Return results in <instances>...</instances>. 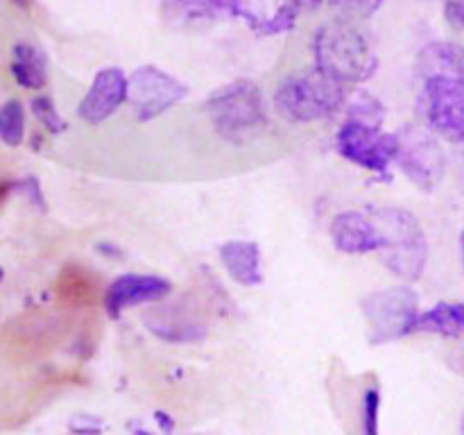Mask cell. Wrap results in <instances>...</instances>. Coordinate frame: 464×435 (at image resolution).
Segmentation results:
<instances>
[{"instance_id": "obj_14", "label": "cell", "mask_w": 464, "mask_h": 435, "mask_svg": "<svg viewBox=\"0 0 464 435\" xmlns=\"http://www.w3.org/2000/svg\"><path fill=\"white\" fill-rule=\"evenodd\" d=\"M417 72L421 80L444 77L464 84V48L449 41H435L421 48L417 57Z\"/></svg>"}, {"instance_id": "obj_29", "label": "cell", "mask_w": 464, "mask_h": 435, "mask_svg": "<svg viewBox=\"0 0 464 435\" xmlns=\"http://www.w3.org/2000/svg\"><path fill=\"white\" fill-rule=\"evenodd\" d=\"M157 421L163 426V430H166V433H170V430L175 429V424H172V417L166 415V412H157Z\"/></svg>"}, {"instance_id": "obj_2", "label": "cell", "mask_w": 464, "mask_h": 435, "mask_svg": "<svg viewBox=\"0 0 464 435\" xmlns=\"http://www.w3.org/2000/svg\"><path fill=\"white\" fill-rule=\"evenodd\" d=\"M379 236L381 261L399 279H420L429 258V243L420 220L399 207H381L367 211Z\"/></svg>"}, {"instance_id": "obj_32", "label": "cell", "mask_w": 464, "mask_h": 435, "mask_svg": "<svg viewBox=\"0 0 464 435\" xmlns=\"http://www.w3.org/2000/svg\"><path fill=\"white\" fill-rule=\"evenodd\" d=\"M460 252H462V267H464V231H462V236H460Z\"/></svg>"}, {"instance_id": "obj_23", "label": "cell", "mask_w": 464, "mask_h": 435, "mask_svg": "<svg viewBox=\"0 0 464 435\" xmlns=\"http://www.w3.org/2000/svg\"><path fill=\"white\" fill-rule=\"evenodd\" d=\"M30 107H32V113H34V118L41 122V127H44L45 131H50V134H62V131L66 130V122H63L62 113L57 111V107H54L50 95L45 93L34 95Z\"/></svg>"}, {"instance_id": "obj_11", "label": "cell", "mask_w": 464, "mask_h": 435, "mask_svg": "<svg viewBox=\"0 0 464 435\" xmlns=\"http://www.w3.org/2000/svg\"><path fill=\"white\" fill-rule=\"evenodd\" d=\"M127 100V75L116 66L102 68L91 82L89 91L77 104V113L89 125L111 118Z\"/></svg>"}, {"instance_id": "obj_3", "label": "cell", "mask_w": 464, "mask_h": 435, "mask_svg": "<svg viewBox=\"0 0 464 435\" xmlns=\"http://www.w3.org/2000/svg\"><path fill=\"white\" fill-rule=\"evenodd\" d=\"M347 98L344 84L317 68L285 77L275 93V107L290 122H315L338 111Z\"/></svg>"}, {"instance_id": "obj_35", "label": "cell", "mask_w": 464, "mask_h": 435, "mask_svg": "<svg viewBox=\"0 0 464 435\" xmlns=\"http://www.w3.org/2000/svg\"><path fill=\"white\" fill-rule=\"evenodd\" d=\"M16 3H21V5H25V3H27V0H16Z\"/></svg>"}, {"instance_id": "obj_30", "label": "cell", "mask_w": 464, "mask_h": 435, "mask_svg": "<svg viewBox=\"0 0 464 435\" xmlns=\"http://www.w3.org/2000/svg\"><path fill=\"white\" fill-rule=\"evenodd\" d=\"M297 3H299V7H302V9H308V12H313V9L322 7V3H324V0H297Z\"/></svg>"}, {"instance_id": "obj_36", "label": "cell", "mask_w": 464, "mask_h": 435, "mask_svg": "<svg viewBox=\"0 0 464 435\" xmlns=\"http://www.w3.org/2000/svg\"><path fill=\"white\" fill-rule=\"evenodd\" d=\"M462 433H464V420H462Z\"/></svg>"}, {"instance_id": "obj_19", "label": "cell", "mask_w": 464, "mask_h": 435, "mask_svg": "<svg viewBox=\"0 0 464 435\" xmlns=\"http://www.w3.org/2000/svg\"><path fill=\"white\" fill-rule=\"evenodd\" d=\"M57 293L72 306H91L98 299V281L82 266H68L59 275Z\"/></svg>"}, {"instance_id": "obj_16", "label": "cell", "mask_w": 464, "mask_h": 435, "mask_svg": "<svg viewBox=\"0 0 464 435\" xmlns=\"http://www.w3.org/2000/svg\"><path fill=\"white\" fill-rule=\"evenodd\" d=\"M12 75L27 91H41L48 84V62L36 45L18 41L12 48Z\"/></svg>"}, {"instance_id": "obj_4", "label": "cell", "mask_w": 464, "mask_h": 435, "mask_svg": "<svg viewBox=\"0 0 464 435\" xmlns=\"http://www.w3.org/2000/svg\"><path fill=\"white\" fill-rule=\"evenodd\" d=\"M208 121L220 136L245 140L267 125L263 91L252 80H236L208 95L204 102Z\"/></svg>"}, {"instance_id": "obj_5", "label": "cell", "mask_w": 464, "mask_h": 435, "mask_svg": "<svg viewBox=\"0 0 464 435\" xmlns=\"http://www.w3.org/2000/svg\"><path fill=\"white\" fill-rule=\"evenodd\" d=\"M361 311L370 326V343L385 344L406 338L415 331L420 297L412 288L394 285L361 299Z\"/></svg>"}, {"instance_id": "obj_27", "label": "cell", "mask_w": 464, "mask_h": 435, "mask_svg": "<svg viewBox=\"0 0 464 435\" xmlns=\"http://www.w3.org/2000/svg\"><path fill=\"white\" fill-rule=\"evenodd\" d=\"M444 14H447L449 23H453V25L458 27H464V0H449Z\"/></svg>"}, {"instance_id": "obj_17", "label": "cell", "mask_w": 464, "mask_h": 435, "mask_svg": "<svg viewBox=\"0 0 464 435\" xmlns=\"http://www.w3.org/2000/svg\"><path fill=\"white\" fill-rule=\"evenodd\" d=\"M415 331L421 334H440L444 338H458L464 334V304L442 302L438 306L420 313L415 322Z\"/></svg>"}, {"instance_id": "obj_25", "label": "cell", "mask_w": 464, "mask_h": 435, "mask_svg": "<svg viewBox=\"0 0 464 435\" xmlns=\"http://www.w3.org/2000/svg\"><path fill=\"white\" fill-rule=\"evenodd\" d=\"M379 411L381 392L379 388H370L362 397V433L379 435Z\"/></svg>"}, {"instance_id": "obj_8", "label": "cell", "mask_w": 464, "mask_h": 435, "mask_svg": "<svg viewBox=\"0 0 464 435\" xmlns=\"http://www.w3.org/2000/svg\"><path fill=\"white\" fill-rule=\"evenodd\" d=\"M421 113L433 131L453 143H464V84L444 77L424 80Z\"/></svg>"}, {"instance_id": "obj_15", "label": "cell", "mask_w": 464, "mask_h": 435, "mask_svg": "<svg viewBox=\"0 0 464 435\" xmlns=\"http://www.w3.org/2000/svg\"><path fill=\"white\" fill-rule=\"evenodd\" d=\"M220 261L227 275L240 285H258L263 281L261 249L252 240H227L220 245Z\"/></svg>"}, {"instance_id": "obj_28", "label": "cell", "mask_w": 464, "mask_h": 435, "mask_svg": "<svg viewBox=\"0 0 464 435\" xmlns=\"http://www.w3.org/2000/svg\"><path fill=\"white\" fill-rule=\"evenodd\" d=\"M95 249H98L100 254H104V256H111L113 261H118V258H121V249H118L113 243H98L95 245Z\"/></svg>"}, {"instance_id": "obj_6", "label": "cell", "mask_w": 464, "mask_h": 435, "mask_svg": "<svg viewBox=\"0 0 464 435\" xmlns=\"http://www.w3.org/2000/svg\"><path fill=\"white\" fill-rule=\"evenodd\" d=\"M394 161L421 190H433L447 172L442 145L424 127L406 125L394 134Z\"/></svg>"}, {"instance_id": "obj_13", "label": "cell", "mask_w": 464, "mask_h": 435, "mask_svg": "<svg viewBox=\"0 0 464 435\" xmlns=\"http://www.w3.org/2000/svg\"><path fill=\"white\" fill-rule=\"evenodd\" d=\"M331 240L334 247L344 254H372L379 249L374 222L367 213L344 211L338 213L331 222Z\"/></svg>"}, {"instance_id": "obj_9", "label": "cell", "mask_w": 464, "mask_h": 435, "mask_svg": "<svg viewBox=\"0 0 464 435\" xmlns=\"http://www.w3.org/2000/svg\"><path fill=\"white\" fill-rule=\"evenodd\" d=\"M338 152L370 172H385L394 161V134L365 122L344 121L335 136Z\"/></svg>"}, {"instance_id": "obj_31", "label": "cell", "mask_w": 464, "mask_h": 435, "mask_svg": "<svg viewBox=\"0 0 464 435\" xmlns=\"http://www.w3.org/2000/svg\"><path fill=\"white\" fill-rule=\"evenodd\" d=\"M12 181H0V207H3V202L7 199V195L12 193Z\"/></svg>"}, {"instance_id": "obj_34", "label": "cell", "mask_w": 464, "mask_h": 435, "mask_svg": "<svg viewBox=\"0 0 464 435\" xmlns=\"http://www.w3.org/2000/svg\"><path fill=\"white\" fill-rule=\"evenodd\" d=\"M3 276H5V272H3V267H0V281H3Z\"/></svg>"}, {"instance_id": "obj_7", "label": "cell", "mask_w": 464, "mask_h": 435, "mask_svg": "<svg viewBox=\"0 0 464 435\" xmlns=\"http://www.w3.org/2000/svg\"><path fill=\"white\" fill-rule=\"evenodd\" d=\"M188 95V86L157 66H140L127 77V102L136 121H154Z\"/></svg>"}, {"instance_id": "obj_33", "label": "cell", "mask_w": 464, "mask_h": 435, "mask_svg": "<svg viewBox=\"0 0 464 435\" xmlns=\"http://www.w3.org/2000/svg\"><path fill=\"white\" fill-rule=\"evenodd\" d=\"M134 435H152V433H148V430H136Z\"/></svg>"}, {"instance_id": "obj_26", "label": "cell", "mask_w": 464, "mask_h": 435, "mask_svg": "<svg viewBox=\"0 0 464 435\" xmlns=\"http://www.w3.org/2000/svg\"><path fill=\"white\" fill-rule=\"evenodd\" d=\"M23 188H25L30 202L34 204V207H39L41 211H44L45 199H44V193H41V186H39V181H36V177H27V179L23 181Z\"/></svg>"}, {"instance_id": "obj_1", "label": "cell", "mask_w": 464, "mask_h": 435, "mask_svg": "<svg viewBox=\"0 0 464 435\" xmlns=\"http://www.w3.org/2000/svg\"><path fill=\"white\" fill-rule=\"evenodd\" d=\"M313 54L317 71L344 86L367 82L379 68V59L367 36L347 21H334L320 27L313 39Z\"/></svg>"}, {"instance_id": "obj_24", "label": "cell", "mask_w": 464, "mask_h": 435, "mask_svg": "<svg viewBox=\"0 0 464 435\" xmlns=\"http://www.w3.org/2000/svg\"><path fill=\"white\" fill-rule=\"evenodd\" d=\"M383 3L385 0H329L331 7L347 23L365 21V18L374 16Z\"/></svg>"}, {"instance_id": "obj_10", "label": "cell", "mask_w": 464, "mask_h": 435, "mask_svg": "<svg viewBox=\"0 0 464 435\" xmlns=\"http://www.w3.org/2000/svg\"><path fill=\"white\" fill-rule=\"evenodd\" d=\"M297 0H229L231 16L245 21L249 30L261 36H276L290 32L297 23Z\"/></svg>"}, {"instance_id": "obj_21", "label": "cell", "mask_w": 464, "mask_h": 435, "mask_svg": "<svg viewBox=\"0 0 464 435\" xmlns=\"http://www.w3.org/2000/svg\"><path fill=\"white\" fill-rule=\"evenodd\" d=\"M25 139V109L21 100L12 98L0 107V140L9 148H18Z\"/></svg>"}, {"instance_id": "obj_12", "label": "cell", "mask_w": 464, "mask_h": 435, "mask_svg": "<svg viewBox=\"0 0 464 435\" xmlns=\"http://www.w3.org/2000/svg\"><path fill=\"white\" fill-rule=\"evenodd\" d=\"M172 284L166 276L159 275H136V272H127V275L118 276L107 290H104V308L111 317L121 315L125 308L140 306V304L161 302L170 295Z\"/></svg>"}, {"instance_id": "obj_18", "label": "cell", "mask_w": 464, "mask_h": 435, "mask_svg": "<svg viewBox=\"0 0 464 435\" xmlns=\"http://www.w3.org/2000/svg\"><path fill=\"white\" fill-rule=\"evenodd\" d=\"M145 324L154 335L168 343H199L207 335V326L188 317H175L170 311H154Z\"/></svg>"}, {"instance_id": "obj_20", "label": "cell", "mask_w": 464, "mask_h": 435, "mask_svg": "<svg viewBox=\"0 0 464 435\" xmlns=\"http://www.w3.org/2000/svg\"><path fill=\"white\" fill-rule=\"evenodd\" d=\"M166 7L181 21H204L229 14V0H166Z\"/></svg>"}, {"instance_id": "obj_22", "label": "cell", "mask_w": 464, "mask_h": 435, "mask_svg": "<svg viewBox=\"0 0 464 435\" xmlns=\"http://www.w3.org/2000/svg\"><path fill=\"white\" fill-rule=\"evenodd\" d=\"M347 121H356V122H365V125L381 127L385 121V107L374 98V95L361 91V93L353 95V100L349 102Z\"/></svg>"}]
</instances>
